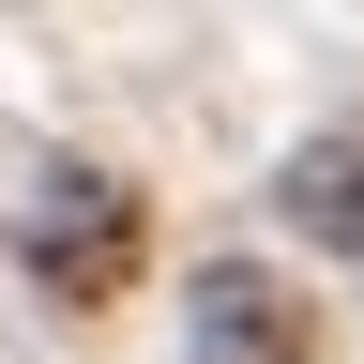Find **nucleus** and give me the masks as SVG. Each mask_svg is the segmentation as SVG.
Returning <instances> with one entry per match:
<instances>
[{
	"label": "nucleus",
	"mask_w": 364,
	"mask_h": 364,
	"mask_svg": "<svg viewBox=\"0 0 364 364\" xmlns=\"http://www.w3.org/2000/svg\"><path fill=\"white\" fill-rule=\"evenodd\" d=\"M273 228L318 243V258H364V136H304L273 167Z\"/></svg>",
	"instance_id": "7ed1b4c3"
},
{
	"label": "nucleus",
	"mask_w": 364,
	"mask_h": 364,
	"mask_svg": "<svg viewBox=\"0 0 364 364\" xmlns=\"http://www.w3.org/2000/svg\"><path fill=\"white\" fill-rule=\"evenodd\" d=\"M16 273H31V304H61V318H107L136 304V273H152V213H136V182L122 167H91V152H46L16 182Z\"/></svg>",
	"instance_id": "f257e3e1"
},
{
	"label": "nucleus",
	"mask_w": 364,
	"mask_h": 364,
	"mask_svg": "<svg viewBox=\"0 0 364 364\" xmlns=\"http://www.w3.org/2000/svg\"><path fill=\"white\" fill-rule=\"evenodd\" d=\"M182 334H198V364H304L318 304H289L258 258H213L198 289H182Z\"/></svg>",
	"instance_id": "f03ea898"
}]
</instances>
